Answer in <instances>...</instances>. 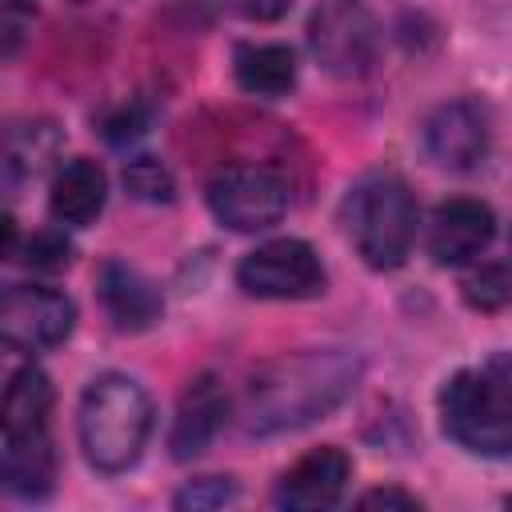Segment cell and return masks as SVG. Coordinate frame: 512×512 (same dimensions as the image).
Here are the masks:
<instances>
[{
  "label": "cell",
  "instance_id": "obj_15",
  "mask_svg": "<svg viewBox=\"0 0 512 512\" xmlns=\"http://www.w3.org/2000/svg\"><path fill=\"white\" fill-rule=\"evenodd\" d=\"M104 200H108V176L96 160L76 156L56 168L52 188H48V212L56 224L84 228L104 212Z\"/></svg>",
  "mask_w": 512,
  "mask_h": 512
},
{
  "label": "cell",
  "instance_id": "obj_16",
  "mask_svg": "<svg viewBox=\"0 0 512 512\" xmlns=\"http://www.w3.org/2000/svg\"><path fill=\"white\" fill-rule=\"evenodd\" d=\"M232 72L244 92L276 100L296 84V52L288 44H240L232 56Z\"/></svg>",
  "mask_w": 512,
  "mask_h": 512
},
{
  "label": "cell",
  "instance_id": "obj_13",
  "mask_svg": "<svg viewBox=\"0 0 512 512\" xmlns=\"http://www.w3.org/2000/svg\"><path fill=\"white\" fill-rule=\"evenodd\" d=\"M224 420H228L224 384H220L216 376H208V372L196 376V380L184 388V396H180V404H176V416H172V436H168L172 456H176V460L200 456V452L216 440V432L224 428Z\"/></svg>",
  "mask_w": 512,
  "mask_h": 512
},
{
  "label": "cell",
  "instance_id": "obj_6",
  "mask_svg": "<svg viewBox=\"0 0 512 512\" xmlns=\"http://www.w3.org/2000/svg\"><path fill=\"white\" fill-rule=\"evenodd\" d=\"M376 20L360 0H320L308 20V48L328 76L356 80L376 60Z\"/></svg>",
  "mask_w": 512,
  "mask_h": 512
},
{
  "label": "cell",
  "instance_id": "obj_4",
  "mask_svg": "<svg viewBox=\"0 0 512 512\" xmlns=\"http://www.w3.org/2000/svg\"><path fill=\"white\" fill-rule=\"evenodd\" d=\"M76 432H80L84 460L96 472L104 476L128 472L152 436V400L144 384L124 372L96 376L80 396Z\"/></svg>",
  "mask_w": 512,
  "mask_h": 512
},
{
  "label": "cell",
  "instance_id": "obj_7",
  "mask_svg": "<svg viewBox=\"0 0 512 512\" xmlns=\"http://www.w3.org/2000/svg\"><path fill=\"white\" fill-rule=\"evenodd\" d=\"M236 284L256 300H312L324 292L328 276L308 240L280 236L236 264Z\"/></svg>",
  "mask_w": 512,
  "mask_h": 512
},
{
  "label": "cell",
  "instance_id": "obj_3",
  "mask_svg": "<svg viewBox=\"0 0 512 512\" xmlns=\"http://www.w3.org/2000/svg\"><path fill=\"white\" fill-rule=\"evenodd\" d=\"M440 424L460 448L512 460V352L452 372L440 388Z\"/></svg>",
  "mask_w": 512,
  "mask_h": 512
},
{
  "label": "cell",
  "instance_id": "obj_18",
  "mask_svg": "<svg viewBox=\"0 0 512 512\" xmlns=\"http://www.w3.org/2000/svg\"><path fill=\"white\" fill-rule=\"evenodd\" d=\"M460 296L476 312H496V308H504L512 300V272L504 264H476L460 280Z\"/></svg>",
  "mask_w": 512,
  "mask_h": 512
},
{
  "label": "cell",
  "instance_id": "obj_26",
  "mask_svg": "<svg viewBox=\"0 0 512 512\" xmlns=\"http://www.w3.org/2000/svg\"><path fill=\"white\" fill-rule=\"evenodd\" d=\"M508 504H512V496H508Z\"/></svg>",
  "mask_w": 512,
  "mask_h": 512
},
{
  "label": "cell",
  "instance_id": "obj_17",
  "mask_svg": "<svg viewBox=\"0 0 512 512\" xmlns=\"http://www.w3.org/2000/svg\"><path fill=\"white\" fill-rule=\"evenodd\" d=\"M60 148V132L48 120H28V124H12L8 140H4V180L8 188H16L20 180H32L48 168V160Z\"/></svg>",
  "mask_w": 512,
  "mask_h": 512
},
{
  "label": "cell",
  "instance_id": "obj_5",
  "mask_svg": "<svg viewBox=\"0 0 512 512\" xmlns=\"http://www.w3.org/2000/svg\"><path fill=\"white\" fill-rule=\"evenodd\" d=\"M340 224L368 268L392 272L408 260L416 240V196L400 176H364L348 188L340 204Z\"/></svg>",
  "mask_w": 512,
  "mask_h": 512
},
{
  "label": "cell",
  "instance_id": "obj_19",
  "mask_svg": "<svg viewBox=\"0 0 512 512\" xmlns=\"http://www.w3.org/2000/svg\"><path fill=\"white\" fill-rule=\"evenodd\" d=\"M124 188L144 200V204H168L176 196V180L172 172L156 160V156H136L124 164Z\"/></svg>",
  "mask_w": 512,
  "mask_h": 512
},
{
  "label": "cell",
  "instance_id": "obj_11",
  "mask_svg": "<svg viewBox=\"0 0 512 512\" xmlns=\"http://www.w3.org/2000/svg\"><path fill=\"white\" fill-rule=\"evenodd\" d=\"M496 232V216L488 204L472 200V196H452L432 212L428 224V256L440 268H460L472 264Z\"/></svg>",
  "mask_w": 512,
  "mask_h": 512
},
{
  "label": "cell",
  "instance_id": "obj_25",
  "mask_svg": "<svg viewBox=\"0 0 512 512\" xmlns=\"http://www.w3.org/2000/svg\"><path fill=\"white\" fill-rule=\"evenodd\" d=\"M24 32V0H4V52H16V40Z\"/></svg>",
  "mask_w": 512,
  "mask_h": 512
},
{
  "label": "cell",
  "instance_id": "obj_2",
  "mask_svg": "<svg viewBox=\"0 0 512 512\" xmlns=\"http://www.w3.org/2000/svg\"><path fill=\"white\" fill-rule=\"evenodd\" d=\"M52 384L36 364L12 372L0 404L4 440H0V476L8 496L44 500L56 484V448L48 432Z\"/></svg>",
  "mask_w": 512,
  "mask_h": 512
},
{
  "label": "cell",
  "instance_id": "obj_20",
  "mask_svg": "<svg viewBox=\"0 0 512 512\" xmlns=\"http://www.w3.org/2000/svg\"><path fill=\"white\" fill-rule=\"evenodd\" d=\"M24 264L36 268V272H60V268H68L72 264V240L60 228L32 232L28 244H24Z\"/></svg>",
  "mask_w": 512,
  "mask_h": 512
},
{
  "label": "cell",
  "instance_id": "obj_27",
  "mask_svg": "<svg viewBox=\"0 0 512 512\" xmlns=\"http://www.w3.org/2000/svg\"><path fill=\"white\" fill-rule=\"evenodd\" d=\"M508 240H512V236H508Z\"/></svg>",
  "mask_w": 512,
  "mask_h": 512
},
{
  "label": "cell",
  "instance_id": "obj_23",
  "mask_svg": "<svg viewBox=\"0 0 512 512\" xmlns=\"http://www.w3.org/2000/svg\"><path fill=\"white\" fill-rule=\"evenodd\" d=\"M364 508H420V500L412 492H400V488H376V492H364L360 496Z\"/></svg>",
  "mask_w": 512,
  "mask_h": 512
},
{
  "label": "cell",
  "instance_id": "obj_1",
  "mask_svg": "<svg viewBox=\"0 0 512 512\" xmlns=\"http://www.w3.org/2000/svg\"><path fill=\"white\" fill-rule=\"evenodd\" d=\"M360 380V356L344 348H308L268 360L244 388V432L276 436L340 408Z\"/></svg>",
  "mask_w": 512,
  "mask_h": 512
},
{
  "label": "cell",
  "instance_id": "obj_14",
  "mask_svg": "<svg viewBox=\"0 0 512 512\" xmlns=\"http://www.w3.org/2000/svg\"><path fill=\"white\" fill-rule=\"evenodd\" d=\"M96 292H100V304L104 312L112 316L116 328L124 332H144L160 320L164 312V300L156 292V284L148 276H140L136 268L120 264V260H108L100 264L96 272Z\"/></svg>",
  "mask_w": 512,
  "mask_h": 512
},
{
  "label": "cell",
  "instance_id": "obj_8",
  "mask_svg": "<svg viewBox=\"0 0 512 512\" xmlns=\"http://www.w3.org/2000/svg\"><path fill=\"white\" fill-rule=\"evenodd\" d=\"M208 208L232 232H264L288 212V184L264 164H228L208 180Z\"/></svg>",
  "mask_w": 512,
  "mask_h": 512
},
{
  "label": "cell",
  "instance_id": "obj_22",
  "mask_svg": "<svg viewBox=\"0 0 512 512\" xmlns=\"http://www.w3.org/2000/svg\"><path fill=\"white\" fill-rule=\"evenodd\" d=\"M144 132H148V108H144V104H124V108H116V112L104 120V140L116 144V148L140 140Z\"/></svg>",
  "mask_w": 512,
  "mask_h": 512
},
{
  "label": "cell",
  "instance_id": "obj_21",
  "mask_svg": "<svg viewBox=\"0 0 512 512\" xmlns=\"http://www.w3.org/2000/svg\"><path fill=\"white\" fill-rule=\"evenodd\" d=\"M232 500H236V484H232L228 476H200V480L184 484L172 504L200 512V508H224V504H232Z\"/></svg>",
  "mask_w": 512,
  "mask_h": 512
},
{
  "label": "cell",
  "instance_id": "obj_10",
  "mask_svg": "<svg viewBox=\"0 0 512 512\" xmlns=\"http://www.w3.org/2000/svg\"><path fill=\"white\" fill-rule=\"evenodd\" d=\"M492 144V120L480 100H448L424 120V152L448 172H472Z\"/></svg>",
  "mask_w": 512,
  "mask_h": 512
},
{
  "label": "cell",
  "instance_id": "obj_24",
  "mask_svg": "<svg viewBox=\"0 0 512 512\" xmlns=\"http://www.w3.org/2000/svg\"><path fill=\"white\" fill-rule=\"evenodd\" d=\"M232 4H236V12L248 16V20H280L292 0H232Z\"/></svg>",
  "mask_w": 512,
  "mask_h": 512
},
{
  "label": "cell",
  "instance_id": "obj_12",
  "mask_svg": "<svg viewBox=\"0 0 512 512\" xmlns=\"http://www.w3.org/2000/svg\"><path fill=\"white\" fill-rule=\"evenodd\" d=\"M348 480H352V460L336 444H324V448L304 452L276 480L272 500L280 508H332V504H340Z\"/></svg>",
  "mask_w": 512,
  "mask_h": 512
},
{
  "label": "cell",
  "instance_id": "obj_9",
  "mask_svg": "<svg viewBox=\"0 0 512 512\" xmlns=\"http://www.w3.org/2000/svg\"><path fill=\"white\" fill-rule=\"evenodd\" d=\"M76 328V304L48 284H12L0 304V332L12 348L40 352L56 348Z\"/></svg>",
  "mask_w": 512,
  "mask_h": 512
}]
</instances>
